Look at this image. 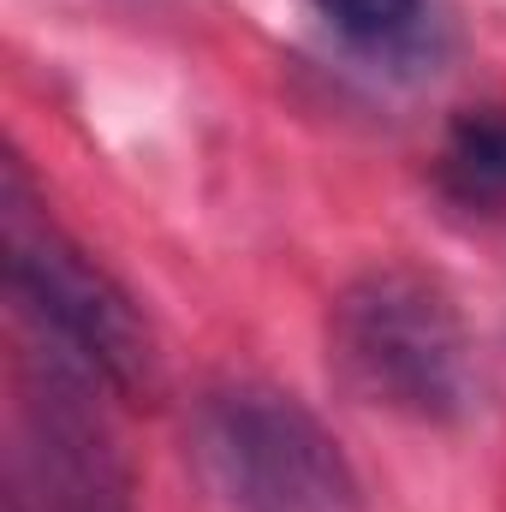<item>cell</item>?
Listing matches in <instances>:
<instances>
[{"instance_id": "6da1fadb", "label": "cell", "mask_w": 506, "mask_h": 512, "mask_svg": "<svg viewBox=\"0 0 506 512\" xmlns=\"http://www.w3.org/2000/svg\"><path fill=\"white\" fill-rule=\"evenodd\" d=\"M328 358L364 405L417 423H459L477 405L471 328L453 292L411 262H376L340 286L328 310Z\"/></svg>"}, {"instance_id": "7a4b0ae2", "label": "cell", "mask_w": 506, "mask_h": 512, "mask_svg": "<svg viewBox=\"0 0 506 512\" xmlns=\"http://www.w3.org/2000/svg\"><path fill=\"white\" fill-rule=\"evenodd\" d=\"M0 239H6V286L42 322V334L102 387L149 399L161 382V352L137 298L36 209L18 161L6 167L0 191Z\"/></svg>"}, {"instance_id": "3957f363", "label": "cell", "mask_w": 506, "mask_h": 512, "mask_svg": "<svg viewBox=\"0 0 506 512\" xmlns=\"http://www.w3.org/2000/svg\"><path fill=\"white\" fill-rule=\"evenodd\" d=\"M197 453L233 512H364V489L322 417L262 382L221 387L197 411Z\"/></svg>"}, {"instance_id": "277c9868", "label": "cell", "mask_w": 506, "mask_h": 512, "mask_svg": "<svg viewBox=\"0 0 506 512\" xmlns=\"http://www.w3.org/2000/svg\"><path fill=\"white\" fill-rule=\"evenodd\" d=\"M90 387L66 352L48 358L24 387L18 447H12V512H131L126 465L108 423L90 411Z\"/></svg>"}, {"instance_id": "5b68a950", "label": "cell", "mask_w": 506, "mask_h": 512, "mask_svg": "<svg viewBox=\"0 0 506 512\" xmlns=\"http://www.w3.org/2000/svg\"><path fill=\"white\" fill-rule=\"evenodd\" d=\"M441 191L483 221H506V120L471 114L447 131L441 149Z\"/></svg>"}, {"instance_id": "8992f818", "label": "cell", "mask_w": 506, "mask_h": 512, "mask_svg": "<svg viewBox=\"0 0 506 512\" xmlns=\"http://www.w3.org/2000/svg\"><path fill=\"white\" fill-rule=\"evenodd\" d=\"M310 6L358 48H393L423 18V0H310Z\"/></svg>"}]
</instances>
